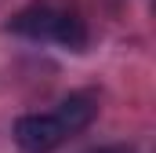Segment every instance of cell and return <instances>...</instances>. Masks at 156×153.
<instances>
[{"label": "cell", "mask_w": 156, "mask_h": 153, "mask_svg": "<svg viewBox=\"0 0 156 153\" xmlns=\"http://www.w3.org/2000/svg\"><path fill=\"white\" fill-rule=\"evenodd\" d=\"M66 139L69 135L55 113H29L15 124V146L22 153H55Z\"/></svg>", "instance_id": "1"}, {"label": "cell", "mask_w": 156, "mask_h": 153, "mask_svg": "<svg viewBox=\"0 0 156 153\" xmlns=\"http://www.w3.org/2000/svg\"><path fill=\"white\" fill-rule=\"evenodd\" d=\"M55 117H58V124L66 128V135L73 139L76 131L91 128V120L98 117V95H91V91H76V95H69V99L58 102Z\"/></svg>", "instance_id": "2"}, {"label": "cell", "mask_w": 156, "mask_h": 153, "mask_svg": "<svg viewBox=\"0 0 156 153\" xmlns=\"http://www.w3.org/2000/svg\"><path fill=\"white\" fill-rule=\"evenodd\" d=\"M55 18H58L55 7H29V11H22V15L11 18V29L22 33V37H29V40H51Z\"/></svg>", "instance_id": "3"}, {"label": "cell", "mask_w": 156, "mask_h": 153, "mask_svg": "<svg viewBox=\"0 0 156 153\" xmlns=\"http://www.w3.org/2000/svg\"><path fill=\"white\" fill-rule=\"evenodd\" d=\"M51 40L62 44L66 51H83V44H87V26H83V18H76L73 11H58Z\"/></svg>", "instance_id": "4"}, {"label": "cell", "mask_w": 156, "mask_h": 153, "mask_svg": "<svg viewBox=\"0 0 156 153\" xmlns=\"http://www.w3.org/2000/svg\"><path fill=\"white\" fill-rule=\"evenodd\" d=\"M98 153H131V150H123V146H113V150H98Z\"/></svg>", "instance_id": "5"}]
</instances>
